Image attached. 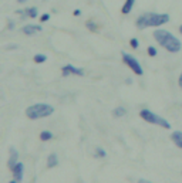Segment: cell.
Listing matches in <instances>:
<instances>
[{"mask_svg":"<svg viewBox=\"0 0 182 183\" xmlns=\"http://www.w3.org/2000/svg\"><path fill=\"white\" fill-rule=\"evenodd\" d=\"M16 13L19 16H21L23 19H36L37 17V9L36 7H29L24 10H16Z\"/></svg>","mask_w":182,"mask_h":183,"instance_id":"ba28073f","label":"cell"},{"mask_svg":"<svg viewBox=\"0 0 182 183\" xmlns=\"http://www.w3.org/2000/svg\"><path fill=\"white\" fill-rule=\"evenodd\" d=\"M125 114H127V109H125L124 106H118V108H115V109L112 111V115H114L115 118H121V117H124Z\"/></svg>","mask_w":182,"mask_h":183,"instance_id":"5bb4252c","label":"cell"},{"mask_svg":"<svg viewBox=\"0 0 182 183\" xmlns=\"http://www.w3.org/2000/svg\"><path fill=\"white\" fill-rule=\"evenodd\" d=\"M178 85L182 87V74H181V77H179V81H178Z\"/></svg>","mask_w":182,"mask_h":183,"instance_id":"cb8c5ba5","label":"cell"},{"mask_svg":"<svg viewBox=\"0 0 182 183\" xmlns=\"http://www.w3.org/2000/svg\"><path fill=\"white\" fill-rule=\"evenodd\" d=\"M54 112V108L49 104H34L26 109V117L29 119H40L46 118Z\"/></svg>","mask_w":182,"mask_h":183,"instance_id":"3957f363","label":"cell"},{"mask_svg":"<svg viewBox=\"0 0 182 183\" xmlns=\"http://www.w3.org/2000/svg\"><path fill=\"white\" fill-rule=\"evenodd\" d=\"M33 60H34V63L42 64V63H46V60H47V56H44V54H36Z\"/></svg>","mask_w":182,"mask_h":183,"instance_id":"2e32d148","label":"cell"},{"mask_svg":"<svg viewBox=\"0 0 182 183\" xmlns=\"http://www.w3.org/2000/svg\"><path fill=\"white\" fill-rule=\"evenodd\" d=\"M86 27H87L88 30H91V31H97L98 30V27H97V24H95L94 21H91V20H88V21H86Z\"/></svg>","mask_w":182,"mask_h":183,"instance_id":"e0dca14e","label":"cell"},{"mask_svg":"<svg viewBox=\"0 0 182 183\" xmlns=\"http://www.w3.org/2000/svg\"><path fill=\"white\" fill-rule=\"evenodd\" d=\"M148 56L149 57H157V54H158V51H157V48L155 47H152V45H148Z\"/></svg>","mask_w":182,"mask_h":183,"instance_id":"d6986e66","label":"cell"},{"mask_svg":"<svg viewBox=\"0 0 182 183\" xmlns=\"http://www.w3.org/2000/svg\"><path fill=\"white\" fill-rule=\"evenodd\" d=\"M10 158H9V162H7V165H9V167H10V169H12L13 166H14V165H16L17 162H19V160H17V159H19V153H17V151L16 149H14V148H10Z\"/></svg>","mask_w":182,"mask_h":183,"instance_id":"30bf717a","label":"cell"},{"mask_svg":"<svg viewBox=\"0 0 182 183\" xmlns=\"http://www.w3.org/2000/svg\"><path fill=\"white\" fill-rule=\"evenodd\" d=\"M169 21L168 14H159V13H145L136 19V27L144 30L147 27H159Z\"/></svg>","mask_w":182,"mask_h":183,"instance_id":"7a4b0ae2","label":"cell"},{"mask_svg":"<svg viewBox=\"0 0 182 183\" xmlns=\"http://www.w3.org/2000/svg\"><path fill=\"white\" fill-rule=\"evenodd\" d=\"M179 31H181V34H182V24L179 26Z\"/></svg>","mask_w":182,"mask_h":183,"instance_id":"484cf974","label":"cell"},{"mask_svg":"<svg viewBox=\"0 0 182 183\" xmlns=\"http://www.w3.org/2000/svg\"><path fill=\"white\" fill-rule=\"evenodd\" d=\"M43 30V27L40 24H27L23 27V33L26 36H34L36 33H40Z\"/></svg>","mask_w":182,"mask_h":183,"instance_id":"9c48e42d","label":"cell"},{"mask_svg":"<svg viewBox=\"0 0 182 183\" xmlns=\"http://www.w3.org/2000/svg\"><path fill=\"white\" fill-rule=\"evenodd\" d=\"M171 139H172V142H174L177 146L182 149V132L181 131H175V132H172Z\"/></svg>","mask_w":182,"mask_h":183,"instance_id":"8fae6325","label":"cell"},{"mask_svg":"<svg viewBox=\"0 0 182 183\" xmlns=\"http://www.w3.org/2000/svg\"><path fill=\"white\" fill-rule=\"evenodd\" d=\"M16 2H17V3H26V2H27V0H16Z\"/></svg>","mask_w":182,"mask_h":183,"instance_id":"d4e9b609","label":"cell"},{"mask_svg":"<svg viewBox=\"0 0 182 183\" xmlns=\"http://www.w3.org/2000/svg\"><path fill=\"white\" fill-rule=\"evenodd\" d=\"M152 34H154V38L157 40V43H159V45H162L169 53H178V51H181V47H182L181 41L174 34H171L169 31L159 29V30H155Z\"/></svg>","mask_w":182,"mask_h":183,"instance_id":"6da1fadb","label":"cell"},{"mask_svg":"<svg viewBox=\"0 0 182 183\" xmlns=\"http://www.w3.org/2000/svg\"><path fill=\"white\" fill-rule=\"evenodd\" d=\"M73 14H74V16H80V14H81V10H78V9H75L74 12H73Z\"/></svg>","mask_w":182,"mask_h":183,"instance_id":"7402d4cb","label":"cell"},{"mask_svg":"<svg viewBox=\"0 0 182 183\" xmlns=\"http://www.w3.org/2000/svg\"><path fill=\"white\" fill-rule=\"evenodd\" d=\"M49 19H50V14L49 13H44V14L40 17V23H46V21H49Z\"/></svg>","mask_w":182,"mask_h":183,"instance_id":"44dd1931","label":"cell"},{"mask_svg":"<svg viewBox=\"0 0 182 183\" xmlns=\"http://www.w3.org/2000/svg\"><path fill=\"white\" fill-rule=\"evenodd\" d=\"M121 56H122V61H124L125 64L128 65L129 68L133 70L136 75H142V74H144V70H142L141 64L136 61L135 57H133L131 54H127L125 51H122V53H121Z\"/></svg>","mask_w":182,"mask_h":183,"instance_id":"5b68a950","label":"cell"},{"mask_svg":"<svg viewBox=\"0 0 182 183\" xmlns=\"http://www.w3.org/2000/svg\"><path fill=\"white\" fill-rule=\"evenodd\" d=\"M134 3H135V0H125L124 6H122V9H121V13H122V14H128V13L133 10Z\"/></svg>","mask_w":182,"mask_h":183,"instance_id":"7c38bea8","label":"cell"},{"mask_svg":"<svg viewBox=\"0 0 182 183\" xmlns=\"http://www.w3.org/2000/svg\"><path fill=\"white\" fill-rule=\"evenodd\" d=\"M57 165H58L57 155H56V153H51L49 158H47V167H50V169H51V167H56Z\"/></svg>","mask_w":182,"mask_h":183,"instance_id":"4fadbf2b","label":"cell"},{"mask_svg":"<svg viewBox=\"0 0 182 183\" xmlns=\"http://www.w3.org/2000/svg\"><path fill=\"white\" fill-rule=\"evenodd\" d=\"M141 118L144 119V121H147L148 124H154V125H159L162 126V128H165V129H169L171 125L169 122L166 121V119L161 118V117H158L157 114H154V112H151L149 109H142L140 112Z\"/></svg>","mask_w":182,"mask_h":183,"instance_id":"277c9868","label":"cell"},{"mask_svg":"<svg viewBox=\"0 0 182 183\" xmlns=\"http://www.w3.org/2000/svg\"><path fill=\"white\" fill-rule=\"evenodd\" d=\"M105 156H107V152L103 148H95V158H105Z\"/></svg>","mask_w":182,"mask_h":183,"instance_id":"ac0fdd59","label":"cell"},{"mask_svg":"<svg viewBox=\"0 0 182 183\" xmlns=\"http://www.w3.org/2000/svg\"><path fill=\"white\" fill-rule=\"evenodd\" d=\"M40 139L42 141H50V139H53V134L50 131H43L40 134Z\"/></svg>","mask_w":182,"mask_h":183,"instance_id":"9a60e30c","label":"cell"},{"mask_svg":"<svg viewBox=\"0 0 182 183\" xmlns=\"http://www.w3.org/2000/svg\"><path fill=\"white\" fill-rule=\"evenodd\" d=\"M129 45H131L133 48H138V47H140V41H138L135 37H134V38H131V40H129Z\"/></svg>","mask_w":182,"mask_h":183,"instance_id":"ffe728a7","label":"cell"},{"mask_svg":"<svg viewBox=\"0 0 182 183\" xmlns=\"http://www.w3.org/2000/svg\"><path fill=\"white\" fill-rule=\"evenodd\" d=\"M12 173H13V183H19L20 180H23V173H24L23 163L17 162L16 165L12 167Z\"/></svg>","mask_w":182,"mask_h":183,"instance_id":"8992f818","label":"cell"},{"mask_svg":"<svg viewBox=\"0 0 182 183\" xmlns=\"http://www.w3.org/2000/svg\"><path fill=\"white\" fill-rule=\"evenodd\" d=\"M7 27H9V30H13V29H14V23H13V21H9Z\"/></svg>","mask_w":182,"mask_h":183,"instance_id":"603a6c76","label":"cell"},{"mask_svg":"<svg viewBox=\"0 0 182 183\" xmlns=\"http://www.w3.org/2000/svg\"><path fill=\"white\" fill-rule=\"evenodd\" d=\"M61 74H63V77H68L70 74H74V75H83L84 71L81 68H77V67H74V65H64L61 68Z\"/></svg>","mask_w":182,"mask_h":183,"instance_id":"52a82bcc","label":"cell"}]
</instances>
